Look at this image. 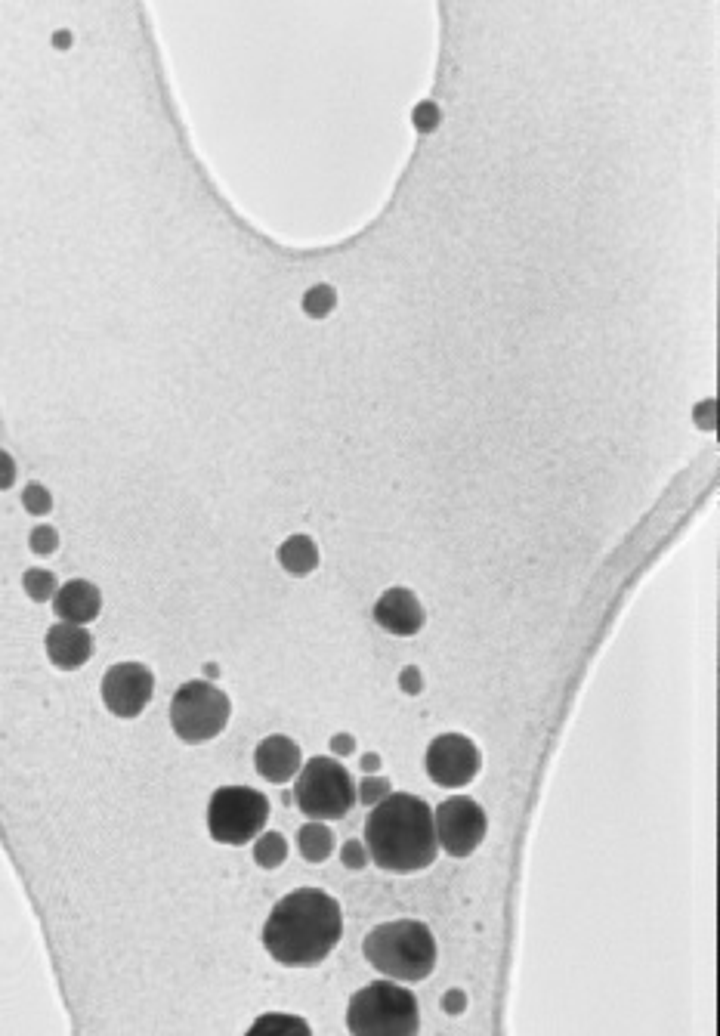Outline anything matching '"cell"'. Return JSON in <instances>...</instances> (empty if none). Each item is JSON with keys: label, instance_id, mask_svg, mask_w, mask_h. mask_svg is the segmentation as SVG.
Listing matches in <instances>:
<instances>
[{"label": "cell", "instance_id": "83f0119b", "mask_svg": "<svg viewBox=\"0 0 720 1036\" xmlns=\"http://www.w3.org/2000/svg\"><path fill=\"white\" fill-rule=\"evenodd\" d=\"M399 684H402V690H405V693H411V696H415V693H421V687H424V678H421V672H418V668H405V672L399 675Z\"/></svg>", "mask_w": 720, "mask_h": 1036}, {"label": "cell", "instance_id": "8fae6325", "mask_svg": "<svg viewBox=\"0 0 720 1036\" xmlns=\"http://www.w3.org/2000/svg\"><path fill=\"white\" fill-rule=\"evenodd\" d=\"M374 622L381 625L390 634H399V638H411L418 634L427 622V613L421 607V600L415 597V591L408 588H390L377 597L374 604Z\"/></svg>", "mask_w": 720, "mask_h": 1036}, {"label": "cell", "instance_id": "f546056e", "mask_svg": "<svg viewBox=\"0 0 720 1036\" xmlns=\"http://www.w3.org/2000/svg\"><path fill=\"white\" fill-rule=\"evenodd\" d=\"M362 771H365V774H377V771H381V755H374V752L362 755Z\"/></svg>", "mask_w": 720, "mask_h": 1036}, {"label": "cell", "instance_id": "3957f363", "mask_svg": "<svg viewBox=\"0 0 720 1036\" xmlns=\"http://www.w3.org/2000/svg\"><path fill=\"white\" fill-rule=\"evenodd\" d=\"M362 953L381 975L393 981H424L436 968V938L424 922H384L365 934Z\"/></svg>", "mask_w": 720, "mask_h": 1036}, {"label": "cell", "instance_id": "9c48e42d", "mask_svg": "<svg viewBox=\"0 0 720 1036\" xmlns=\"http://www.w3.org/2000/svg\"><path fill=\"white\" fill-rule=\"evenodd\" d=\"M483 755L464 733H442L427 746V774L442 789H461L476 780Z\"/></svg>", "mask_w": 720, "mask_h": 1036}, {"label": "cell", "instance_id": "7c38bea8", "mask_svg": "<svg viewBox=\"0 0 720 1036\" xmlns=\"http://www.w3.org/2000/svg\"><path fill=\"white\" fill-rule=\"evenodd\" d=\"M254 767H257V774L269 783H288L297 777V771L303 767V755H300V746L285 737V733H272V737L260 740L257 752H254Z\"/></svg>", "mask_w": 720, "mask_h": 1036}, {"label": "cell", "instance_id": "6da1fadb", "mask_svg": "<svg viewBox=\"0 0 720 1036\" xmlns=\"http://www.w3.org/2000/svg\"><path fill=\"white\" fill-rule=\"evenodd\" d=\"M340 934L344 913L337 900L319 888H297L272 907L263 925V947L279 965L310 968L334 953Z\"/></svg>", "mask_w": 720, "mask_h": 1036}, {"label": "cell", "instance_id": "7a4b0ae2", "mask_svg": "<svg viewBox=\"0 0 720 1036\" xmlns=\"http://www.w3.org/2000/svg\"><path fill=\"white\" fill-rule=\"evenodd\" d=\"M362 842L368 860L387 873L405 876L427 870L439 854L433 808L418 795L390 792L371 808Z\"/></svg>", "mask_w": 720, "mask_h": 1036}, {"label": "cell", "instance_id": "4316f807", "mask_svg": "<svg viewBox=\"0 0 720 1036\" xmlns=\"http://www.w3.org/2000/svg\"><path fill=\"white\" fill-rule=\"evenodd\" d=\"M415 121H418L421 130H433L436 121H439V109H436L433 103H424V106L415 109Z\"/></svg>", "mask_w": 720, "mask_h": 1036}, {"label": "cell", "instance_id": "603a6c76", "mask_svg": "<svg viewBox=\"0 0 720 1036\" xmlns=\"http://www.w3.org/2000/svg\"><path fill=\"white\" fill-rule=\"evenodd\" d=\"M28 545H31V551H34V554L47 557V554H53V551L59 548V532H56L50 523H41V526H34V529H31Z\"/></svg>", "mask_w": 720, "mask_h": 1036}, {"label": "cell", "instance_id": "7402d4cb", "mask_svg": "<svg viewBox=\"0 0 720 1036\" xmlns=\"http://www.w3.org/2000/svg\"><path fill=\"white\" fill-rule=\"evenodd\" d=\"M390 792H393L390 780H387V777H377V774H368V777L356 786L359 801H362V805H368V808L377 805V801H384Z\"/></svg>", "mask_w": 720, "mask_h": 1036}, {"label": "cell", "instance_id": "44dd1931", "mask_svg": "<svg viewBox=\"0 0 720 1036\" xmlns=\"http://www.w3.org/2000/svg\"><path fill=\"white\" fill-rule=\"evenodd\" d=\"M22 505H25V511L34 514V517H47V514L53 511V495H50V489L41 486V483H28V486L22 489Z\"/></svg>", "mask_w": 720, "mask_h": 1036}, {"label": "cell", "instance_id": "ffe728a7", "mask_svg": "<svg viewBox=\"0 0 720 1036\" xmlns=\"http://www.w3.org/2000/svg\"><path fill=\"white\" fill-rule=\"evenodd\" d=\"M337 307V291L331 285H313L303 294V313L313 319H325Z\"/></svg>", "mask_w": 720, "mask_h": 1036}, {"label": "cell", "instance_id": "52a82bcc", "mask_svg": "<svg viewBox=\"0 0 720 1036\" xmlns=\"http://www.w3.org/2000/svg\"><path fill=\"white\" fill-rule=\"evenodd\" d=\"M269 820V798L251 786H220L208 801V832L220 845H248Z\"/></svg>", "mask_w": 720, "mask_h": 1036}, {"label": "cell", "instance_id": "2e32d148", "mask_svg": "<svg viewBox=\"0 0 720 1036\" xmlns=\"http://www.w3.org/2000/svg\"><path fill=\"white\" fill-rule=\"evenodd\" d=\"M297 851L310 863H325L334 854V832L325 826V820H310L297 829Z\"/></svg>", "mask_w": 720, "mask_h": 1036}, {"label": "cell", "instance_id": "5b68a950", "mask_svg": "<svg viewBox=\"0 0 720 1036\" xmlns=\"http://www.w3.org/2000/svg\"><path fill=\"white\" fill-rule=\"evenodd\" d=\"M297 811L310 820H340L356 808V783L337 758H310L297 771Z\"/></svg>", "mask_w": 720, "mask_h": 1036}, {"label": "cell", "instance_id": "8992f818", "mask_svg": "<svg viewBox=\"0 0 720 1036\" xmlns=\"http://www.w3.org/2000/svg\"><path fill=\"white\" fill-rule=\"evenodd\" d=\"M229 715H232L229 696L217 684L201 681V678L180 684V690L170 699V727H174L177 737L189 746L220 737L229 724Z\"/></svg>", "mask_w": 720, "mask_h": 1036}, {"label": "cell", "instance_id": "f1b7e54d", "mask_svg": "<svg viewBox=\"0 0 720 1036\" xmlns=\"http://www.w3.org/2000/svg\"><path fill=\"white\" fill-rule=\"evenodd\" d=\"M331 749H334V755H353L356 752V740L350 737V733H334Z\"/></svg>", "mask_w": 720, "mask_h": 1036}, {"label": "cell", "instance_id": "ba28073f", "mask_svg": "<svg viewBox=\"0 0 720 1036\" xmlns=\"http://www.w3.org/2000/svg\"><path fill=\"white\" fill-rule=\"evenodd\" d=\"M433 826H436V842L445 848V854L452 857H470L486 839V811L476 805L467 795H452L433 811Z\"/></svg>", "mask_w": 720, "mask_h": 1036}, {"label": "cell", "instance_id": "484cf974", "mask_svg": "<svg viewBox=\"0 0 720 1036\" xmlns=\"http://www.w3.org/2000/svg\"><path fill=\"white\" fill-rule=\"evenodd\" d=\"M442 1009L449 1012V1015H461V1012L467 1009V996H464V990H449V993H445V996H442Z\"/></svg>", "mask_w": 720, "mask_h": 1036}, {"label": "cell", "instance_id": "e0dca14e", "mask_svg": "<svg viewBox=\"0 0 720 1036\" xmlns=\"http://www.w3.org/2000/svg\"><path fill=\"white\" fill-rule=\"evenodd\" d=\"M254 860L260 870H279L288 860V839L282 832H260L254 839Z\"/></svg>", "mask_w": 720, "mask_h": 1036}, {"label": "cell", "instance_id": "d6986e66", "mask_svg": "<svg viewBox=\"0 0 720 1036\" xmlns=\"http://www.w3.org/2000/svg\"><path fill=\"white\" fill-rule=\"evenodd\" d=\"M251 1033H310V1024L297 1015H285V1012H269L263 1018H257L251 1024Z\"/></svg>", "mask_w": 720, "mask_h": 1036}, {"label": "cell", "instance_id": "d4e9b609", "mask_svg": "<svg viewBox=\"0 0 720 1036\" xmlns=\"http://www.w3.org/2000/svg\"><path fill=\"white\" fill-rule=\"evenodd\" d=\"M16 483V461L10 452L0 449V489H10Z\"/></svg>", "mask_w": 720, "mask_h": 1036}, {"label": "cell", "instance_id": "5bb4252c", "mask_svg": "<svg viewBox=\"0 0 720 1036\" xmlns=\"http://www.w3.org/2000/svg\"><path fill=\"white\" fill-rule=\"evenodd\" d=\"M53 610L62 622L72 625H90L93 619H99L102 610V594L93 582L87 579H72L59 585L56 597H53Z\"/></svg>", "mask_w": 720, "mask_h": 1036}, {"label": "cell", "instance_id": "4fadbf2b", "mask_svg": "<svg viewBox=\"0 0 720 1036\" xmlns=\"http://www.w3.org/2000/svg\"><path fill=\"white\" fill-rule=\"evenodd\" d=\"M47 656L62 672H75L90 656H93V634L87 625H72V622H56L47 638H44Z\"/></svg>", "mask_w": 720, "mask_h": 1036}, {"label": "cell", "instance_id": "cb8c5ba5", "mask_svg": "<svg viewBox=\"0 0 720 1036\" xmlns=\"http://www.w3.org/2000/svg\"><path fill=\"white\" fill-rule=\"evenodd\" d=\"M340 863H344L347 870H353V873L365 870V866H368V851H365V842L350 839V842L344 845V851H340Z\"/></svg>", "mask_w": 720, "mask_h": 1036}, {"label": "cell", "instance_id": "277c9868", "mask_svg": "<svg viewBox=\"0 0 720 1036\" xmlns=\"http://www.w3.org/2000/svg\"><path fill=\"white\" fill-rule=\"evenodd\" d=\"M347 1030L356 1036H415L421 1030L418 999L393 978L371 981L350 999Z\"/></svg>", "mask_w": 720, "mask_h": 1036}, {"label": "cell", "instance_id": "30bf717a", "mask_svg": "<svg viewBox=\"0 0 720 1036\" xmlns=\"http://www.w3.org/2000/svg\"><path fill=\"white\" fill-rule=\"evenodd\" d=\"M102 703L115 718H136L152 703L155 675L143 662H118L102 678Z\"/></svg>", "mask_w": 720, "mask_h": 1036}, {"label": "cell", "instance_id": "9a60e30c", "mask_svg": "<svg viewBox=\"0 0 720 1036\" xmlns=\"http://www.w3.org/2000/svg\"><path fill=\"white\" fill-rule=\"evenodd\" d=\"M279 563L285 566V573L303 579L319 566V548L310 536H291L279 548Z\"/></svg>", "mask_w": 720, "mask_h": 1036}, {"label": "cell", "instance_id": "ac0fdd59", "mask_svg": "<svg viewBox=\"0 0 720 1036\" xmlns=\"http://www.w3.org/2000/svg\"><path fill=\"white\" fill-rule=\"evenodd\" d=\"M22 588H25V594L34 600V604H47V600H53L56 591H59V579H56L50 570H41V566H34V570H25Z\"/></svg>", "mask_w": 720, "mask_h": 1036}]
</instances>
